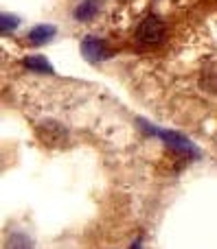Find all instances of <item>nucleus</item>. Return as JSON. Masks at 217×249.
Instances as JSON below:
<instances>
[{
	"label": "nucleus",
	"instance_id": "nucleus-5",
	"mask_svg": "<svg viewBox=\"0 0 217 249\" xmlns=\"http://www.w3.org/2000/svg\"><path fill=\"white\" fill-rule=\"evenodd\" d=\"M55 35H57V29L53 24H38V26H33V29L29 31V35H26V37H29L31 44L39 46V44L51 42Z\"/></svg>",
	"mask_w": 217,
	"mask_h": 249
},
{
	"label": "nucleus",
	"instance_id": "nucleus-4",
	"mask_svg": "<svg viewBox=\"0 0 217 249\" xmlns=\"http://www.w3.org/2000/svg\"><path fill=\"white\" fill-rule=\"evenodd\" d=\"M38 133H39V138H42L46 144L66 142V138H68V131H66L61 124H57V123H44V124H39Z\"/></svg>",
	"mask_w": 217,
	"mask_h": 249
},
{
	"label": "nucleus",
	"instance_id": "nucleus-1",
	"mask_svg": "<svg viewBox=\"0 0 217 249\" xmlns=\"http://www.w3.org/2000/svg\"><path fill=\"white\" fill-rule=\"evenodd\" d=\"M145 129H147L149 133H154V136H158L162 142H165L167 146H169L171 151H174L176 155H182V158H197L200 155V151L193 146V142H189L184 136H180V133H176V131H167V129H156V127H152L149 123H140Z\"/></svg>",
	"mask_w": 217,
	"mask_h": 249
},
{
	"label": "nucleus",
	"instance_id": "nucleus-9",
	"mask_svg": "<svg viewBox=\"0 0 217 249\" xmlns=\"http://www.w3.org/2000/svg\"><path fill=\"white\" fill-rule=\"evenodd\" d=\"M20 26V18L18 16H11V13H0V31H2L4 35L11 33L13 29H18Z\"/></svg>",
	"mask_w": 217,
	"mask_h": 249
},
{
	"label": "nucleus",
	"instance_id": "nucleus-3",
	"mask_svg": "<svg viewBox=\"0 0 217 249\" xmlns=\"http://www.w3.org/2000/svg\"><path fill=\"white\" fill-rule=\"evenodd\" d=\"M81 55L86 57L88 61H92V64H99V61L110 57V48L105 46L103 39L95 37V35H88L81 42Z\"/></svg>",
	"mask_w": 217,
	"mask_h": 249
},
{
	"label": "nucleus",
	"instance_id": "nucleus-8",
	"mask_svg": "<svg viewBox=\"0 0 217 249\" xmlns=\"http://www.w3.org/2000/svg\"><path fill=\"white\" fill-rule=\"evenodd\" d=\"M4 249H33V241L24 232H9L4 238Z\"/></svg>",
	"mask_w": 217,
	"mask_h": 249
},
{
	"label": "nucleus",
	"instance_id": "nucleus-10",
	"mask_svg": "<svg viewBox=\"0 0 217 249\" xmlns=\"http://www.w3.org/2000/svg\"><path fill=\"white\" fill-rule=\"evenodd\" d=\"M130 249H143V245H140V241H134L132 243V247Z\"/></svg>",
	"mask_w": 217,
	"mask_h": 249
},
{
	"label": "nucleus",
	"instance_id": "nucleus-2",
	"mask_svg": "<svg viewBox=\"0 0 217 249\" xmlns=\"http://www.w3.org/2000/svg\"><path fill=\"white\" fill-rule=\"evenodd\" d=\"M167 37V24L160 16H147L136 29V39L143 46H158Z\"/></svg>",
	"mask_w": 217,
	"mask_h": 249
},
{
	"label": "nucleus",
	"instance_id": "nucleus-7",
	"mask_svg": "<svg viewBox=\"0 0 217 249\" xmlns=\"http://www.w3.org/2000/svg\"><path fill=\"white\" fill-rule=\"evenodd\" d=\"M75 18L79 22H88L99 13V0H81V2L75 7Z\"/></svg>",
	"mask_w": 217,
	"mask_h": 249
},
{
	"label": "nucleus",
	"instance_id": "nucleus-6",
	"mask_svg": "<svg viewBox=\"0 0 217 249\" xmlns=\"http://www.w3.org/2000/svg\"><path fill=\"white\" fill-rule=\"evenodd\" d=\"M22 66H24L26 70H31V72H39V74H53L55 70H53V66L46 61V57L42 55H29L22 59Z\"/></svg>",
	"mask_w": 217,
	"mask_h": 249
}]
</instances>
